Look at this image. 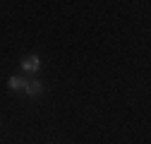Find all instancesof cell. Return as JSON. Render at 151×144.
<instances>
[{
  "label": "cell",
  "instance_id": "1",
  "mask_svg": "<svg viewBox=\"0 0 151 144\" xmlns=\"http://www.w3.org/2000/svg\"><path fill=\"white\" fill-rule=\"evenodd\" d=\"M22 70L24 72H39L41 70V58L39 55H27V58H22Z\"/></svg>",
  "mask_w": 151,
  "mask_h": 144
},
{
  "label": "cell",
  "instance_id": "2",
  "mask_svg": "<svg viewBox=\"0 0 151 144\" xmlns=\"http://www.w3.org/2000/svg\"><path fill=\"white\" fill-rule=\"evenodd\" d=\"M24 94H27V96H41V94H43V84H41L39 79H27Z\"/></svg>",
  "mask_w": 151,
  "mask_h": 144
},
{
  "label": "cell",
  "instance_id": "3",
  "mask_svg": "<svg viewBox=\"0 0 151 144\" xmlns=\"http://www.w3.org/2000/svg\"><path fill=\"white\" fill-rule=\"evenodd\" d=\"M24 84H27V79H22V77H10L7 79V86L12 89V91H24Z\"/></svg>",
  "mask_w": 151,
  "mask_h": 144
}]
</instances>
